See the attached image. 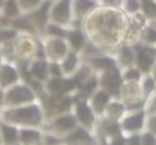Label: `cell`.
I'll return each mask as SVG.
<instances>
[{
  "label": "cell",
  "instance_id": "1",
  "mask_svg": "<svg viewBox=\"0 0 156 145\" xmlns=\"http://www.w3.org/2000/svg\"><path fill=\"white\" fill-rule=\"evenodd\" d=\"M0 119L17 127H35L40 129L44 121V109L41 104L32 101L27 104L15 106V107H2L0 109Z\"/></svg>",
  "mask_w": 156,
  "mask_h": 145
},
{
  "label": "cell",
  "instance_id": "2",
  "mask_svg": "<svg viewBox=\"0 0 156 145\" xmlns=\"http://www.w3.org/2000/svg\"><path fill=\"white\" fill-rule=\"evenodd\" d=\"M41 127L44 129V133L52 135L58 139H62L64 136H67L70 132H73L77 127V121L73 113L65 112V113L55 115L52 118H47Z\"/></svg>",
  "mask_w": 156,
  "mask_h": 145
},
{
  "label": "cell",
  "instance_id": "3",
  "mask_svg": "<svg viewBox=\"0 0 156 145\" xmlns=\"http://www.w3.org/2000/svg\"><path fill=\"white\" fill-rule=\"evenodd\" d=\"M2 92H3V106L2 107H15V106H21V104L35 101L34 91L27 85H23V83H15V85L3 89Z\"/></svg>",
  "mask_w": 156,
  "mask_h": 145
},
{
  "label": "cell",
  "instance_id": "4",
  "mask_svg": "<svg viewBox=\"0 0 156 145\" xmlns=\"http://www.w3.org/2000/svg\"><path fill=\"white\" fill-rule=\"evenodd\" d=\"M146 116L147 113L143 109H133L126 110L124 115L120 118L118 126L123 135H132V133H141L146 127Z\"/></svg>",
  "mask_w": 156,
  "mask_h": 145
},
{
  "label": "cell",
  "instance_id": "5",
  "mask_svg": "<svg viewBox=\"0 0 156 145\" xmlns=\"http://www.w3.org/2000/svg\"><path fill=\"white\" fill-rule=\"evenodd\" d=\"M73 115H74V118L77 121V126H80V127H83V129H87L90 132L94 129L97 116L93 112V109L88 104V101H85V100L76 101L74 106H73Z\"/></svg>",
  "mask_w": 156,
  "mask_h": 145
},
{
  "label": "cell",
  "instance_id": "6",
  "mask_svg": "<svg viewBox=\"0 0 156 145\" xmlns=\"http://www.w3.org/2000/svg\"><path fill=\"white\" fill-rule=\"evenodd\" d=\"M61 145H96L93 132L77 126L73 132L61 139Z\"/></svg>",
  "mask_w": 156,
  "mask_h": 145
},
{
  "label": "cell",
  "instance_id": "7",
  "mask_svg": "<svg viewBox=\"0 0 156 145\" xmlns=\"http://www.w3.org/2000/svg\"><path fill=\"white\" fill-rule=\"evenodd\" d=\"M71 0H56L50 8V18L58 26L70 23Z\"/></svg>",
  "mask_w": 156,
  "mask_h": 145
},
{
  "label": "cell",
  "instance_id": "8",
  "mask_svg": "<svg viewBox=\"0 0 156 145\" xmlns=\"http://www.w3.org/2000/svg\"><path fill=\"white\" fill-rule=\"evenodd\" d=\"M100 86L108 94H114V95L120 94L121 80H120L118 73H115L114 68H109V70H105L103 71V74L100 77Z\"/></svg>",
  "mask_w": 156,
  "mask_h": 145
},
{
  "label": "cell",
  "instance_id": "9",
  "mask_svg": "<svg viewBox=\"0 0 156 145\" xmlns=\"http://www.w3.org/2000/svg\"><path fill=\"white\" fill-rule=\"evenodd\" d=\"M44 133L35 127H18V145L43 144Z\"/></svg>",
  "mask_w": 156,
  "mask_h": 145
},
{
  "label": "cell",
  "instance_id": "10",
  "mask_svg": "<svg viewBox=\"0 0 156 145\" xmlns=\"http://www.w3.org/2000/svg\"><path fill=\"white\" fill-rule=\"evenodd\" d=\"M20 76L12 64H0V89H6L18 83Z\"/></svg>",
  "mask_w": 156,
  "mask_h": 145
},
{
  "label": "cell",
  "instance_id": "11",
  "mask_svg": "<svg viewBox=\"0 0 156 145\" xmlns=\"http://www.w3.org/2000/svg\"><path fill=\"white\" fill-rule=\"evenodd\" d=\"M126 110L127 109H126V104L123 101H120V100H109V103L106 104V107H105V110H103V115L100 118L118 123L120 118L124 115Z\"/></svg>",
  "mask_w": 156,
  "mask_h": 145
},
{
  "label": "cell",
  "instance_id": "12",
  "mask_svg": "<svg viewBox=\"0 0 156 145\" xmlns=\"http://www.w3.org/2000/svg\"><path fill=\"white\" fill-rule=\"evenodd\" d=\"M109 100H111V94H108L105 89H97L91 98H90V101H88V104L91 106V109H93V112L96 113V116H102L103 115V110L105 107H106V104L109 103Z\"/></svg>",
  "mask_w": 156,
  "mask_h": 145
},
{
  "label": "cell",
  "instance_id": "13",
  "mask_svg": "<svg viewBox=\"0 0 156 145\" xmlns=\"http://www.w3.org/2000/svg\"><path fill=\"white\" fill-rule=\"evenodd\" d=\"M0 138L3 145L18 144V127L0 119Z\"/></svg>",
  "mask_w": 156,
  "mask_h": 145
},
{
  "label": "cell",
  "instance_id": "14",
  "mask_svg": "<svg viewBox=\"0 0 156 145\" xmlns=\"http://www.w3.org/2000/svg\"><path fill=\"white\" fill-rule=\"evenodd\" d=\"M135 59H136V64H138V68L144 73L150 71L152 67H153V57H152V53L150 50H146V48H140L138 53L135 54Z\"/></svg>",
  "mask_w": 156,
  "mask_h": 145
},
{
  "label": "cell",
  "instance_id": "15",
  "mask_svg": "<svg viewBox=\"0 0 156 145\" xmlns=\"http://www.w3.org/2000/svg\"><path fill=\"white\" fill-rule=\"evenodd\" d=\"M30 76L34 80H46L49 77V68L46 62H34L30 65Z\"/></svg>",
  "mask_w": 156,
  "mask_h": 145
},
{
  "label": "cell",
  "instance_id": "16",
  "mask_svg": "<svg viewBox=\"0 0 156 145\" xmlns=\"http://www.w3.org/2000/svg\"><path fill=\"white\" fill-rule=\"evenodd\" d=\"M0 15L5 18H17L20 15V9L17 0H5L0 9Z\"/></svg>",
  "mask_w": 156,
  "mask_h": 145
},
{
  "label": "cell",
  "instance_id": "17",
  "mask_svg": "<svg viewBox=\"0 0 156 145\" xmlns=\"http://www.w3.org/2000/svg\"><path fill=\"white\" fill-rule=\"evenodd\" d=\"M67 41H68V44L71 46V48H74V50H80V48H83V46H85L83 35H82L79 30H71V32H68Z\"/></svg>",
  "mask_w": 156,
  "mask_h": 145
},
{
  "label": "cell",
  "instance_id": "18",
  "mask_svg": "<svg viewBox=\"0 0 156 145\" xmlns=\"http://www.w3.org/2000/svg\"><path fill=\"white\" fill-rule=\"evenodd\" d=\"M141 11L146 17L156 18V2L155 0H141Z\"/></svg>",
  "mask_w": 156,
  "mask_h": 145
},
{
  "label": "cell",
  "instance_id": "19",
  "mask_svg": "<svg viewBox=\"0 0 156 145\" xmlns=\"http://www.w3.org/2000/svg\"><path fill=\"white\" fill-rule=\"evenodd\" d=\"M94 6V0H76V14L82 17Z\"/></svg>",
  "mask_w": 156,
  "mask_h": 145
},
{
  "label": "cell",
  "instance_id": "20",
  "mask_svg": "<svg viewBox=\"0 0 156 145\" xmlns=\"http://www.w3.org/2000/svg\"><path fill=\"white\" fill-rule=\"evenodd\" d=\"M76 64H77V59H76V56H74L73 53H70V54L65 57L64 64L61 65V70H62V73H71V71L76 68Z\"/></svg>",
  "mask_w": 156,
  "mask_h": 145
},
{
  "label": "cell",
  "instance_id": "21",
  "mask_svg": "<svg viewBox=\"0 0 156 145\" xmlns=\"http://www.w3.org/2000/svg\"><path fill=\"white\" fill-rule=\"evenodd\" d=\"M124 8L129 14H138L141 11V0H124Z\"/></svg>",
  "mask_w": 156,
  "mask_h": 145
},
{
  "label": "cell",
  "instance_id": "22",
  "mask_svg": "<svg viewBox=\"0 0 156 145\" xmlns=\"http://www.w3.org/2000/svg\"><path fill=\"white\" fill-rule=\"evenodd\" d=\"M40 2L41 0H17V5H18V9L20 12L21 11H26V9H35L37 6H40Z\"/></svg>",
  "mask_w": 156,
  "mask_h": 145
},
{
  "label": "cell",
  "instance_id": "23",
  "mask_svg": "<svg viewBox=\"0 0 156 145\" xmlns=\"http://www.w3.org/2000/svg\"><path fill=\"white\" fill-rule=\"evenodd\" d=\"M141 136V145H156V135L147 132V130H143L140 133Z\"/></svg>",
  "mask_w": 156,
  "mask_h": 145
},
{
  "label": "cell",
  "instance_id": "24",
  "mask_svg": "<svg viewBox=\"0 0 156 145\" xmlns=\"http://www.w3.org/2000/svg\"><path fill=\"white\" fill-rule=\"evenodd\" d=\"M144 130L156 135V113H150V115L146 116V127H144Z\"/></svg>",
  "mask_w": 156,
  "mask_h": 145
},
{
  "label": "cell",
  "instance_id": "25",
  "mask_svg": "<svg viewBox=\"0 0 156 145\" xmlns=\"http://www.w3.org/2000/svg\"><path fill=\"white\" fill-rule=\"evenodd\" d=\"M124 145H141V136H140V133L124 135Z\"/></svg>",
  "mask_w": 156,
  "mask_h": 145
},
{
  "label": "cell",
  "instance_id": "26",
  "mask_svg": "<svg viewBox=\"0 0 156 145\" xmlns=\"http://www.w3.org/2000/svg\"><path fill=\"white\" fill-rule=\"evenodd\" d=\"M47 30H49V33L53 35V36H64L65 33H64V30H62V27L61 26H56V24H49L47 26Z\"/></svg>",
  "mask_w": 156,
  "mask_h": 145
},
{
  "label": "cell",
  "instance_id": "27",
  "mask_svg": "<svg viewBox=\"0 0 156 145\" xmlns=\"http://www.w3.org/2000/svg\"><path fill=\"white\" fill-rule=\"evenodd\" d=\"M144 40H147L149 44H156V29L150 27L146 30V35H144Z\"/></svg>",
  "mask_w": 156,
  "mask_h": 145
},
{
  "label": "cell",
  "instance_id": "28",
  "mask_svg": "<svg viewBox=\"0 0 156 145\" xmlns=\"http://www.w3.org/2000/svg\"><path fill=\"white\" fill-rule=\"evenodd\" d=\"M153 79H155V82H156V68H155V73H153Z\"/></svg>",
  "mask_w": 156,
  "mask_h": 145
},
{
  "label": "cell",
  "instance_id": "29",
  "mask_svg": "<svg viewBox=\"0 0 156 145\" xmlns=\"http://www.w3.org/2000/svg\"><path fill=\"white\" fill-rule=\"evenodd\" d=\"M3 2H5V0H0V9H2V5H3Z\"/></svg>",
  "mask_w": 156,
  "mask_h": 145
},
{
  "label": "cell",
  "instance_id": "30",
  "mask_svg": "<svg viewBox=\"0 0 156 145\" xmlns=\"http://www.w3.org/2000/svg\"><path fill=\"white\" fill-rule=\"evenodd\" d=\"M0 64H2V54H0Z\"/></svg>",
  "mask_w": 156,
  "mask_h": 145
},
{
  "label": "cell",
  "instance_id": "31",
  "mask_svg": "<svg viewBox=\"0 0 156 145\" xmlns=\"http://www.w3.org/2000/svg\"><path fill=\"white\" fill-rule=\"evenodd\" d=\"M0 145H3V144H2V138H0Z\"/></svg>",
  "mask_w": 156,
  "mask_h": 145
},
{
  "label": "cell",
  "instance_id": "32",
  "mask_svg": "<svg viewBox=\"0 0 156 145\" xmlns=\"http://www.w3.org/2000/svg\"><path fill=\"white\" fill-rule=\"evenodd\" d=\"M17 145H18V144H17Z\"/></svg>",
  "mask_w": 156,
  "mask_h": 145
}]
</instances>
